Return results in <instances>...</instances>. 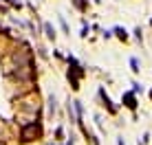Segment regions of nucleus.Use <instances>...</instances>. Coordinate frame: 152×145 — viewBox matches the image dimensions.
<instances>
[{
    "label": "nucleus",
    "instance_id": "1",
    "mask_svg": "<svg viewBox=\"0 0 152 145\" xmlns=\"http://www.w3.org/2000/svg\"><path fill=\"white\" fill-rule=\"evenodd\" d=\"M126 101H128V106H130V108H134V99H132V95L126 97Z\"/></svg>",
    "mask_w": 152,
    "mask_h": 145
}]
</instances>
